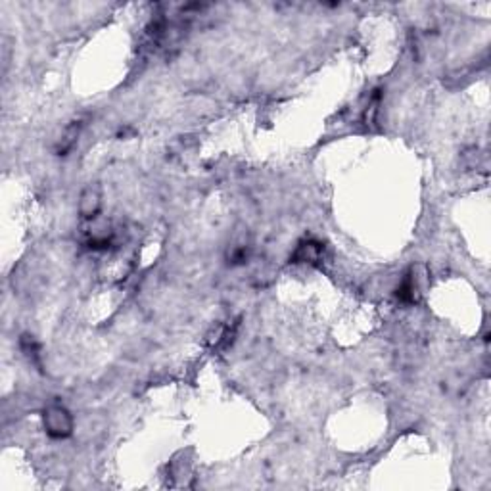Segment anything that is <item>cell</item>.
<instances>
[{
  "label": "cell",
  "instance_id": "1",
  "mask_svg": "<svg viewBox=\"0 0 491 491\" xmlns=\"http://www.w3.org/2000/svg\"><path fill=\"white\" fill-rule=\"evenodd\" d=\"M42 425L54 440H66L73 434V416L64 405H48L42 413Z\"/></svg>",
  "mask_w": 491,
  "mask_h": 491
},
{
  "label": "cell",
  "instance_id": "2",
  "mask_svg": "<svg viewBox=\"0 0 491 491\" xmlns=\"http://www.w3.org/2000/svg\"><path fill=\"white\" fill-rule=\"evenodd\" d=\"M77 211L84 221L98 219L102 211V188L98 184H87L81 190V196L77 202Z\"/></svg>",
  "mask_w": 491,
  "mask_h": 491
},
{
  "label": "cell",
  "instance_id": "3",
  "mask_svg": "<svg viewBox=\"0 0 491 491\" xmlns=\"http://www.w3.org/2000/svg\"><path fill=\"white\" fill-rule=\"evenodd\" d=\"M325 258V246L321 242L305 240L301 242L300 246L296 248V251L292 253V263H309V265H316L321 263Z\"/></svg>",
  "mask_w": 491,
  "mask_h": 491
},
{
  "label": "cell",
  "instance_id": "4",
  "mask_svg": "<svg viewBox=\"0 0 491 491\" xmlns=\"http://www.w3.org/2000/svg\"><path fill=\"white\" fill-rule=\"evenodd\" d=\"M398 298L405 303H416L420 300V278L416 276L415 269L403 278V283L398 288Z\"/></svg>",
  "mask_w": 491,
  "mask_h": 491
},
{
  "label": "cell",
  "instance_id": "5",
  "mask_svg": "<svg viewBox=\"0 0 491 491\" xmlns=\"http://www.w3.org/2000/svg\"><path fill=\"white\" fill-rule=\"evenodd\" d=\"M79 133H81V123H79V121H73L71 125L66 127V131H64V134L60 136L58 144H56V152H58V156H66L67 152L75 146L77 139H79Z\"/></svg>",
  "mask_w": 491,
  "mask_h": 491
},
{
  "label": "cell",
  "instance_id": "6",
  "mask_svg": "<svg viewBox=\"0 0 491 491\" xmlns=\"http://www.w3.org/2000/svg\"><path fill=\"white\" fill-rule=\"evenodd\" d=\"M19 346H21V350H24V353H26L27 357L31 359V363L41 365V363H39V346H37V341H35L33 336L24 334L21 340H19Z\"/></svg>",
  "mask_w": 491,
  "mask_h": 491
}]
</instances>
